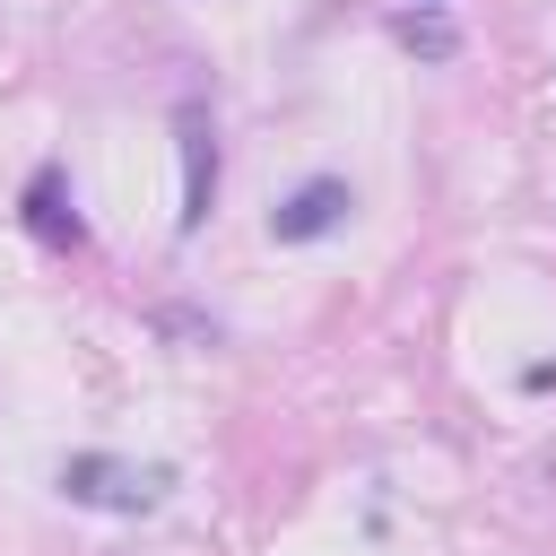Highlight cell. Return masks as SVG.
Returning <instances> with one entry per match:
<instances>
[{"instance_id":"obj_6","label":"cell","mask_w":556,"mask_h":556,"mask_svg":"<svg viewBox=\"0 0 556 556\" xmlns=\"http://www.w3.org/2000/svg\"><path fill=\"white\" fill-rule=\"evenodd\" d=\"M400 43H417L426 61H443V52H452V26H443V17H400Z\"/></svg>"},{"instance_id":"obj_1","label":"cell","mask_w":556,"mask_h":556,"mask_svg":"<svg viewBox=\"0 0 556 556\" xmlns=\"http://www.w3.org/2000/svg\"><path fill=\"white\" fill-rule=\"evenodd\" d=\"M165 486H174V469H130L113 452H70L61 460V495L87 504V513H148Z\"/></svg>"},{"instance_id":"obj_4","label":"cell","mask_w":556,"mask_h":556,"mask_svg":"<svg viewBox=\"0 0 556 556\" xmlns=\"http://www.w3.org/2000/svg\"><path fill=\"white\" fill-rule=\"evenodd\" d=\"M26 226H35L43 243H78V217L61 208V174H52V165L26 182Z\"/></svg>"},{"instance_id":"obj_5","label":"cell","mask_w":556,"mask_h":556,"mask_svg":"<svg viewBox=\"0 0 556 556\" xmlns=\"http://www.w3.org/2000/svg\"><path fill=\"white\" fill-rule=\"evenodd\" d=\"M156 330L182 339V348H217V321H200V313H182V304H156Z\"/></svg>"},{"instance_id":"obj_2","label":"cell","mask_w":556,"mask_h":556,"mask_svg":"<svg viewBox=\"0 0 556 556\" xmlns=\"http://www.w3.org/2000/svg\"><path fill=\"white\" fill-rule=\"evenodd\" d=\"M174 130H182V226H200V217H208V200H217V139H208L200 104H182V113H174Z\"/></svg>"},{"instance_id":"obj_3","label":"cell","mask_w":556,"mask_h":556,"mask_svg":"<svg viewBox=\"0 0 556 556\" xmlns=\"http://www.w3.org/2000/svg\"><path fill=\"white\" fill-rule=\"evenodd\" d=\"M348 208H356V200H348V182H304L287 208H269V235H278V243H313V235H330Z\"/></svg>"}]
</instances>
